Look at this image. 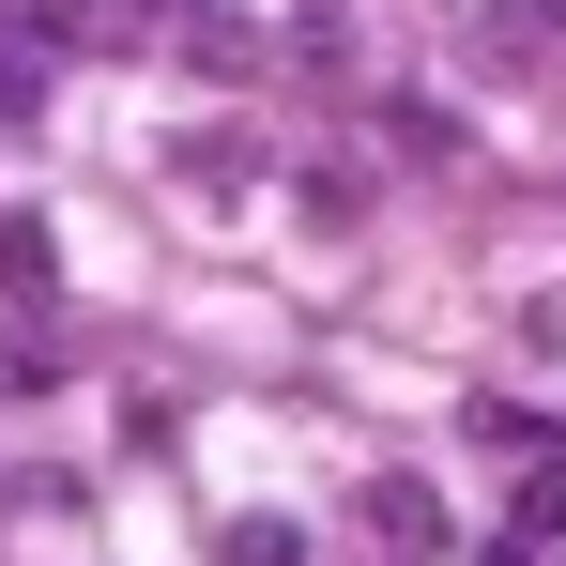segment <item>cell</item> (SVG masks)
Returning a JSON list of instances; mask_svg holds the SVG:
<instances>
[{
	"label": "cell",
	"mask_w": 566,
	"mask_h": 566,
	"mask_svg": "<svg viewBox=\"0 0 566 566\" xmlns=\"http://www.w3.org/2000/svg\"><path fill=\"white\" fill-rule=\"evenodd\" d=\"M214 552H230V566H306V536H291V521H230Z\"/></svg>",
	"instance_id": "3957f363"
},
{
	"label": "cell",
	"mask_w": 566,
	"mask_h": 566,
	"mask_svg": "<svg viewBox=\"0 0 566 566\" xmlns=\"http://www.w3.org/2000/svg\"><path fill=\"white\" fill-rule=\"evenodd\" d=\"M368 536H382L398 566H413V552H444V490H429V474H382V490H368Z\"/></svg>",
	"instance_id": "6da1fadb"
},
{
	"label": "cell",
	"mask_w": 566,
	"mask_h": 566,
	"mask_svg": "<svg viewBox=\"0 0 566 566\" xmlns=\"http://www.w3.org/2000/svg\"><path fill=\"white\" fill-rule=\"evenodd\" d=\"M46 62H62V46H46V31H15V15H0V123H31V107H46Z\"/></svg>",
	"instance_id": "7a4b0ae2"
},
{
	"label": "cell",
	"mask_w": 566,
	"mask_h": 566,
	"mask_svg": "<svg viewBox=\"0 0 566 566\" xmlns=\"http://www.w3.org/2000/svg\"><path fill=\"white\" fill-rule=\"evenodd\" d=\"M521 536H566V460H536V474H521Z\"/></svg>",
	"instance_id": "277c9868"
},
{
	"label": "cell",
	"mask_w": 566,
	"mask_h": 566,
	"mask_svg": "<svg viewBox=\"0 0 566 566\" xmlns=\"http://www.w3.org/2000/svg\"><path fill=\"white\" fill-rule=\"evenodd\" d=\"M536 15H552V31H566V0H536Z\"/></svg>",
	"instance_id": "8992f818"
},
{
	"label": "cell",
	"mask_w": 566,
	"mask_h": 566,
	"mask_svg": "<svg viewBox=\"0 0 566 566\" xmlns=\"http://www.w3.org/2000/svg\"><path fill=\"white\" fill-rule=\"evenodd\" d=\"M15 31H46V46H77V0H0Z\"/></svg>",
	"instance_id": "5b68a950"
}]
</instances>
